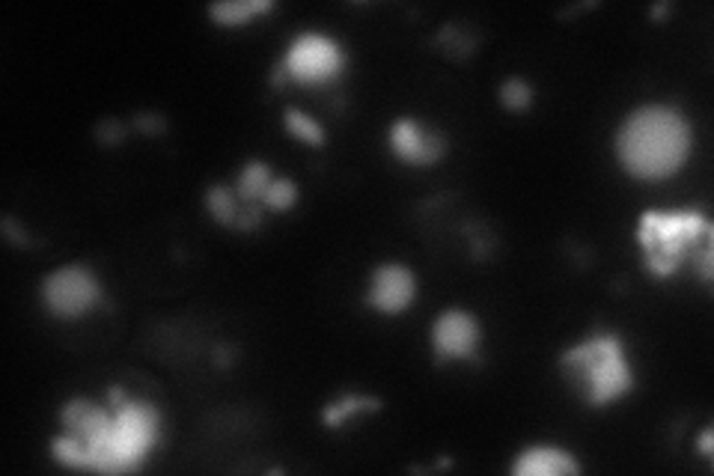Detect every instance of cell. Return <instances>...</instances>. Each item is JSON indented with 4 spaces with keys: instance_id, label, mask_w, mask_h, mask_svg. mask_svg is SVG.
Here are the masks:
<instances>
[{
    "instance_id": "obj_16",
    "label": "cell",
    "mask_w": 714,
    "mask_h": 476,
    "mask_svg": "<svg viewBox=\"0 0 714 476\" xmlns=\"http://www.w3.org/2000/svg\"><path fill=\"white\" fill-rule=\"evenodd\" d=\"M295 203H298V186L292 179H271L269 191L262 197V205L274 209V212H290Z\"/></svg>"
},
{
    "instance_id": "obj_18",
    "label": "cell",
    "mask_w": 714,
    "mask_h": 476,
    "mask_svg": "<svg viewBox=\"0 0 714 476\" xmlns=\"http://www.w3.org/2000/svg\"><path fill=\"white\" fill-rule=\"evenodd\" d=\"M96 135L105 146H116V144H123V137H126V131H123V126H119L116 119H105V123L98 126Z\"/></svg>"
},
{
    "instance_id": "obj_3",
    "label": "cell",
    "mask_w": 714,
    "mask_h": 476,
    "mask_svg": "<svg viewBox=\"0 0 714 476\" xmlns=\"http://www.w3.org/2000/svg\"><path fill=\"white\" fill-rule=\"evenodd\" d=\"M560 370L571 390L592 409H605L634 390V370L619 334H592L566 349L560 355Z\"/></svg>"
},
{
    "instance_id": "obj_9",
    "label": "cell",
    "mask_w": 714,
    "mask_h": 476,
    "mask_svg": "<svg viewBox=\"0 0 714 476\" xmlns=\"http://www.w3.org/2000/svg\"><path fill=\"white\" fill-rule=\"evenodd\" d=\"M390 149L399 161L411 167H432L438 165L447 152L444 135L438 131H426L417 119L399 117L390 126Z\"/></svg>"
},
{
    "instance_id": "obj_13",
    "label": "cell",
    "mask_w": 714,
    "mask_h": 476,
    "mask_svg": "<svg viewBox=\"0 0 714 476\" xmlns=\"http://www.w3.org/2000/svg\"><path fill=\"white\" fill-rule=\"evenodd\" d=\"M381 399L376 396H357V393H348V396L337 399V402H330L322 411V420H325V426L328 429H339L346 423L351 414H367V411H381Z\"/></svg>"
},
{
    "instance_id": "obj_20",
    "label": "cell",
    "mask_w": 714,
    "mask_h": 476,
    "mask_svg": "<svg viewBox=\"0 0 714 476\" xmlns=\"http://www.w3.org/2000/svg\"><path fill=\"white\" fill-rule=\"evenodd\" d=\"M700 449H703V456H712V429H705L703 441H700Z\"/></svg>"
},
{
    "instance_id": "obj_17",
    "label": "cell",
    "mask_w": 714,
    "mask_h": 476,
    "mask_svg": "<svg viewBox=\"0 0 714 476\" xmlns=\"http://www.w3.org/2000/svg\"><path fill=\"white\" fill-rule=\"evenodd\" d=\"M501 102L503 107H510V110H527L533 105V87L524 78H510L503 81L501 87Z\"/></svg>"
},
{
    "instance_id": "obj_12",
    "label": "cell",
    "mask_w": 714,
    "mask_h": 476,
    "mask_svg": "<svg viewBox=\"0 0 714 476\" xmlns=\"http://www.w3.org/2000/svg\"><path fill=\"white\" fill-rule=\"evenodd\" d=\"M271 167L265 165V161H248V165L242 167V173H239V179H235V197L242 200L244 205L251 203H262V197H265V191H269L271 186Z\"/></svg>"
},
{
    "instance_id": "obj_14",
    "label": "cell",
    "mask_w": 714,
    "mask_h": 476,
    "mask_svg": "<svg viewBox=\"0 0 714 476\" xmlns=\"http://www.w3.org/2000/svg\"><path fill=\"white\" fill-rule=\"evenodd\" d=\"M206 209L214 221L223 226H235L239 212H242V200L235 197V191L227 186H212L206 191Z\"/></svg>"
},
{
    "instance_id": "obj_8",
    "label": "cell",
    "mask_w": 714,
    "mask_h": 476,
    "mask_svg": "<svg viewBox=\"0 0 714 476\" xmlns=\"http://www.w3.org/2000/svg\"><path fill=\"white\" fill-rule=\"evenodd\" d=\"M417 298L414 272L408 265L385 263L378 265L367 286V304L381 316H399L406 313Z\"/></svg>"
},
{
    "instance_id": "obj_7",
    "label": "cell",
    "mask_w": 714,
    "mask_h": 476,
    "mask_svg": "<svg viewBox=\"0 0 714 476\" xmlns=\"http://www.w3.org/2000/svg\"><path fill=\"white\" fill-rule=\"evenodd\" d=\"M483 346V325L468 310L450 307L432 325V351L438 363L473 360Z\"/></svg>"
},
{
    "instance_id": "obj_11",
    "label": "cell",
    "mask_w": 714,
    "mask_h": 476,
    "mask_svg": "<svg viewBox=\"0 0 714 476\" xmlns=\"http://www.w3.org/2000/svg\"><path fill=\"white\" fill-rule=\"evenodd\" d=\"M269 10H274L271 0H223V3L209 7V15H212L221 28H242L253 15Z\"/></svg>"
},
{
    "instance_id": "obj_6",
    "label": "cell",
    "mask_w": 714,
    "mask_h": 476,
    "mask_svg": "<svg viewBox=\"0 0 714 476\" xmlns=\"http://www.w3.org/2000/svg\"><path fill=\"white\" fill-rule=\"evenodd\" d=\"M98 302H102V283L87 265H63L42 281V304L54 319H81Z\"/></svg>"
},
{
    "instance_id": "obj_10",
    "label": "cell",
    "mask_w": 714,
    "mask_h": 476,
    "mask_svg": "<svg viewBox=\"0 0 714 476\" xmlns=\"http://www.w3.org/2000/svg\"><path fill=\"white\" fill-rule=\"evenodd\" d=\"M512 474L515 476H578L580 462L575 453L554 444H533L524 447L515 462H512Z\"/></svg>"
},
{
    "instance_id": "obj_4",
    "label": "cell",
    "mask_w": 714,
    "mask_h": 476,
    "mask_svg": "<svg viewBox=\"0 0 714 476\" xmlns=\"http://www.w3.org/2000/svg\"><path fill=\"white\" fill-rule=\"evenodd\" d=\"M712 224L700 209L685 212H649L640 214L638 244L647 256V268L655 277H673L682 268L687 251H694L696 242H708Z\"/></svg>"
},
{
    "instance_id": "obj_1",
    "label": "cell",
    "mask_w": 714,
    "mask_h": 476,
    "mask_svg": "<svg viewBox=\"0 0 714 476\" xmlns=\"http://www.w3.org/2000/svg\"><path fill=\"white\" fill-rule=\"evenodd\" d=\"M107 405L93 399H69L60 411L63 435L51 441V456L72 470L132 474L144 465L161 437V414L146 399L126 390H107Z\"/></svg>"
},
{
    "instance_id": "obj_19",
    "label": "cell",
    "mask_w": 714,
    "mask_h": 476,
    "mask_svg": "<svg viewBox=\"0 0 714 476\" xmlns=\"http://www.w3.org/2000/svg\"><path fill=\"white\" fill-rule=\"evenodd\" d=\"M140 131H149V135H158V131H165L167 119L165 117H155V114H140L135 123Z\"/></svg>"
},
{
    "instance_id": "obj_2",
    "label": "cell",
    "mask_w": 714,
    "mask_h": 476,
    "mask_svg": "<svg viewBox=\"0 0 714 476\" xmlns=\"http://www.w3.org/2000/svg\"><path fill=\"white\" fill-rule=\"evenodd\" d=\"M694 146L687 119L670 105L631 110L617 131V158L622 170L643 182H661L685 167Z\"/></svg>"
},
{
    "instance_id": "obj_5",
    "label": "cell",
    "mask_w": 714,
    "mask_h": 476,
    "mask_svg": "<svg viewBox=\"0 0 714 476\" xmlns=\"http://www.w3.org/2000/svg\"><path fill=\"white\" fill-rule=\"evenodd\" d=\"M346 68V51L337 40L325 33H301L283 54V63L274 72V84L295 81L301 87H325L343 75Z\"/></svg>"
},
{
    "instance_id": "obj_15",
    "label": "cell",
    "mask_w": 714,
    "mask_h": 476,
    "mask_svg": "<svg viewBox=\"0 0 714 476\" xmlns=\"http://www.w3.org/2000/svg\"><path fill=\"white\" fill-rule=\"evenodd\" d=\"M283 123L290 128V135H295L298 140H304V144L325 146V128L313 117H307L304 110H298V107H290V110L283 114Z\"/></svg>"
}]
</instances>
